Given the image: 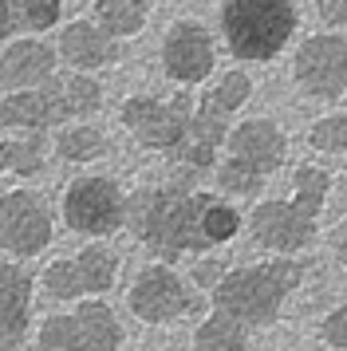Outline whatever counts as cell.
<instances>
[{"mask_svg": "<svg viewBox=\"0 0 347 351\" xmlns=\"http://www.w3.org/2000/svg\"><path fill=\"white\" fill-rule=\"evenodd\" d=\"M315 16L324 32H344L347 28V0H315Z\"/></svg>", "mask_w": 347, "mask_h": 351, "instance_id": "31", "label": "cell"}, {"mask_svg": "<svg viewBox=\"0 0 347 351\" xmlns=\"http://www.w3.org/2000/svg\"><path fill=\"white\" fill-rule=\"evenodd\" d=\"M91 20L115 40H130L150 20V0H95Z\"/></svg>", "mask_w": 347, "mask_h": 351, "instance_id": "17", "label": "cell"}, {"mask_svg": "<svg viewBox=\"0 0 347 351\" xmlns=\"http://www.w3.org/2000/svg\"><path fill=\"white\" fill-rule=\"evenodd\" d=\"M51 150L60 154L63 162H95L107 154V134L95 127V123H63L56 134H51Z\"/></svg>", "mask_w": 347, "mask_h": 351, "instance_id": "19", "label": "cell"}, {"mask_svg": "<svg viewBox=\"0 0 347 351\" xmlns=\"http://www.w3.org/2000/svg\"><path fill=\"white\" fill-rule=\"evenodd\" d=\"M331 256L347 269V217H339L335 229H331Z\"/></svg>", "mask_w": 347, "mask_h": 351, "instance_id": "34", "label": "cell"}, {"mask_svg": "<svg viewBox=\"0 0 347 351\" xmlns=\"http://www.w3.org/2000/svg\"><path fill=\"white\" fill-rule=\"evenodd\" d=\"M71 114L63 103V83L51 80L32 91H8L0 95V127L16 130V134H47L60 130Z\"/></svg>", "mask_w": 347, "mask_h": 351, "instance_id": "12", "label": "cell"}, {"mask_svg": "<svg viewBox=\"0 0 347 351\" xmlns=\"http://www.w3.org/2000/svg\"><path fill=\"white\" fill-rule=\"evenodd\" d=\"M209 95L217 99L229 114H237L252 99V75L245 71V67H229V71L213 83V91H209Z\"/></svg>", "mask_w": 347, "mask_h": 351, "instance_id": "28", "label": "cell"}, {"mask_svg": "<svg viewBox=\"0 0 347 351\" xmlns=\"http://www.w3.org/2000/svg\"><path fill=\"white\" fill-rule=\"evenodd\" d=\"M225 276H229L225 261H198L193 265V285H202V288H217Z\"/></svg>", "mask_w": 347, "mask_h": 351, "instance_id": "32", "label": "cell"}, {"mask_svg": "<svg viewBox=\"0 0 347 351\" xmlns=\"http://www.w3.org/2000/svg\"><path fill=\"white\" fill-rule=\"evenodd\" d=\"M56 51L67 67H75L79 75H91V71H103V67L119 64V40L107 36L95 20H67L60 28V40H56Z\"/></svg>", "mask_w": 347, "mask_h": 351, "instance_id": "15", "label": "cell"}, {"mask_svg": "<svg viewBox=\"0 0 347 351\" xmlns=\"http://www.w3.org/2000/svg\"><path fill=\"white\" fill-rule=\"evenodd\" d=\"M47 150H51V134H16V138H4L8 174H16V178H36L40 170H44Z\"/></svg>", "mask_w": 347, "mask_h": 351, "instance_id": "24", "label": "cell"}, {"mask_svg": "<svg viewBox=\"0 0 347 351\" xmlns=\"http://www.w3.org/2000/svg\"><path fill=\"white\" fill-rule=\"evenodd\" d=\"M252 241L276 256H296L315 241V217L296 209L288 197H265L249 209Z\"/></svg>", "mask_w": 347, "mask_h": 351, "instance_id": "11", "label": "cell"}, {"mask_svg": "<svg viewBox=\"0 0 347 351\" xmlns=\"http://www.w3.org/2000/svg\"><path fill=\"white\" fill-rule=\"evenodd\" d=\"M292 83L308 99L339 103L347 95V36L312 32L292 51Z\"/></svg>", "mask_w": 347, "mask_h": 351, "instance_id": "7", "label": "cell"}, {"mask_svg": "<svg viewBox=\"0 0 347 351\" xmlns=\"http://www.w3.org/2000/svg\"><path fill=\"white\" fill-rule=\"evenodd\" d=\"M16 28H20V20H16L12 0H0V44H12Z\"/></svg>", "mask_w": 347, "mask_h": 351, "instance_id": "33", "label": "cell"}, {"mask_svg": "<svg viewBox=\"0 0 347 351\" xmlns=\"http://www.w3.org/2000/svg\"><path fill=\"white\" fill-rule=\"evenodd\" d=\"M233 127H237V114H229L213 95H202L198 107H193V119H189L186 134L198 138V143H205V146H213V150H221V146L229 143V130Z\"/></svg>", "mask_w": 347, "mask_h": 351, "instance_id": "20", "label": "cell"}, {"mask_svg": "<svg viewBox=\"0 0 347 351\" xmlns=\"http://www.w3.org/2000/svg\"><path fill=\"white\" fill-rule=\"evenodd\" d=\"M328 193H331V174L315 162H300L292 170V206L304 209L308 217H320L324 206H328Z\"/></svg>", "mask_w": 347, "mask_h": 351, "instance_id": "21", "label": "cell"}, {"mask_svg": "<svg viewBox=\"0 0 347 351\" xmlns=\"http://www.w3.org/2000/svg\"><path fill=\"white\" fill-rule=\"evenodd\" d=\"M56 237V213L40 190L16 186L0 193V253L12 261L40 256Z\"/></svg>", "mask_w": 347, "mask_h": 351, "instance_id": "6", "label": "cell"}, {"mask_svg": "<svg viewBox=\"0 0 347 351\" xmlns=\"http://www.w3.org/2000/svg\"><path fill=\"white\" fill-rule=\"evenodd\" d=\"M213 178H217V190L221 197H261L268 186V178L261 174V170H252L249 162H241V158H225L217 162V170H213Z\"/></svg>", "mask_w": 347, "mask_h": 351, "instance_id": "23", "label": "cell"}, {"mask_svg": "<svg viewBox=\"0 0 347 351\" xmlns=\"http://www.w3.org/2000/svg\"><path fill=\"white\" fill-rule=\"evenodd\" d=\"M217 67V44H213V32L209 24L193 16L174 20L166 36H162V71L174 87H198L213 75Z\"/></svg>", "mask_w": 347, "mask_h": 351, "instance_id": "9", "label": "cell"}, {"mask_svg": "<svg viewBox=\"0 0 347 351\" xmlns=\"http://www.w3.org/2000/svg\"><path fill=\"white\" fill-rule=\"evenodd\" d=\"M304 280V261H261V265H241L229 269V276L213 288V308L233 316L245 328H265L280 316L284 300L292 296Z\"/></svg>", "mask_w": 347, "mask_h": 351, "instance_id": "3", "label": "cell"}, {"mask_svg": "<svg viewBox=\"0 0 347 351\" xmlns=\"http://www.w3.org/2000/svg\"><path fill=\"white\" fill-rule=\"evenodd\" d=\"M60 213L71 233L103 241L126 229V190L107 174H79L63 186Z\"/></svg>", "mask_w": 347, "mask_h": 351, "instance_id": "4", "label": "cell"}, {"mask_svg": "<svg viewBox=\"0 0 347 351\" xmlns=\"http://www.w3.org/2000/svg\"><path fill=\"white\" fill-rule=\"evenodd\" d=\"M56 64H60V51L47 40L24 36V40L4 44V51H0V87H4V95L51 83L56 80Z\"/></svg>", "mask_w": 347, "mask_h": 351, "instance_id": "14", "label": "cell"}, {"mask_svg": "<svg viewBox=\"0 0 347 351\" xmlns=\"http://www.w3.org/2000/svg\"><path fill=\"white\" fill-rule=\"evenodd\" d=\"M198 99L186 87H178V95H130L119 107V123H123L134 143L158 154H174L178 143L186 138L189 119H193Z\"/></svg>", "mask_w": 347, "mask_h": 351, "instance_id": "5", "label": "cell"}, {"mask_svg": "<svg viewBox=\"0 0 347 351\" xmlns=\"http://www.w3.org/2000/svg\"><path fill=\"white\" fill-rule=\"evenodd\" d=\"M16 20L28 32H51L63 20V0H12Z\"/></svg>", "mask_w": 347, "mask_h": 351, "instance_id": "27", "label": "cell"}, {"mask_svg": "<svg viewBox=\"0 0 347 351\" xmlns=\"http://www.w3.org/2000/svg\"><path fill=\"white\" fill-rule=\"evenodd\" d=\"M225 154L249 162L252 170H261L265 178H272L288 162V134H284V127L276 119L249 114V119H237V127L229 130Z\"/></svg>", "mask_w": 347, "mask_h": 351, "instance_id": "13", "label": "cell"}, {"mask_svg": "<svg viewBox=\"0 0 347 351\" xmlns=\"http://www.w3.org/2000/svg\"><path fill=\"white\" fill-rule=\"evenodd\" d=\"M130 312L142 324H170L189 312H198V296L189 292V285L170 269V265H150L139 272V280L126 292Z\"/></svg>", "mask_w": 347, "mask_h": 351, "instance_id": "10", "label": "cell"}, {"mask_svg": "<svg viewBox=\"0 0 347 351\" xmlns=\"http://www.w3.org/2000/svg\"><path fill=\"white\" fill-rule=\"evenodd\" d=\"M71 269H75V285L79 296H99L115 285V272H119V256L110 253L107 245H87L71 256Z\"/></svg>", "mask_w": 347, "mask_h": 351, "instance_id": "18", "label": "cell"}, {"mask_svg": "<svg viewBox=\"0 0 347 351\" xmlns=\"http://www.w3.org/2000/svg\"><path fill=\"white\" fill-rule=\"evenodd\" d=\"M126 229L158 261H174L229 245L241 229V213L229 197H213L186 182H158L126 193Z\"/></svg>", "mask_w": 347, "mask_h": 351, "instance_id": "1", "label": "cell"}, {"mask_svg": "<svg viewBox=\"0 0 347 351\" xmlns=\"http://www.w3.org/2000/svg\"><path fill=\"white\" fill-rule=\"evenodd\" d=\"M32 276L16 261H0V351H16L28 335Z\"/></svg>", "mask_w": 347, "mask_h": 351, "instance_id": "16", "label": "cell"}, {"mask_svg": "<svg viewBox=\"0 0 347 351\" xmlns=\"http://www.w3.org/2000/svg\"><path fill=\"white\" fill-rule=\"evenodd\" d=\"M308 146L320 154H347V111H328L308 123Z\"/></svg>", "mask_w": 347, "mask_h": 351, "instance_id": "26", "label": "cell"}, {"mask_svg": "<svg viewBox=\"0 0 347 351\" xmlns=\"http://www.w3.org/2000/svg\"><path fill=\"white\" fill-rule=\"evenodd\" d=\"M8 174V154H4V143H0V178Z\"/></svg>", "mask_w": 347, "mask_h": 351, "instance_id": "35", "label": "cell"}, {"mask_svg": "<svg viewBox=\"0 0 347 351\" xmlns=\"http://www.w3.org/2000/svg\"><path fill=\"white\" fill-rule=\"evenodd\" d=\"M36 343L40 351H115L123 328L103 300H83L71 316H47Z\"/></svg>", "mask_w": 347, "mask_h": 351, "instance_id": "8", "label": "cell"}, {"mask_svg": "<svg viewBox=\"0 0 347 351\" xmlns=\"http://www.w3.org/2000/svg\"><path fill=\"white\" fill-rule=\"evenodd\" d=\"M245 324H237L233 316H225L213 308V316H205V324L193 332V351H245Z\"/></svg>", "mask_w": 347, "mask_h": 351, "instance_id": "22", "label": "cell"}, {"mask_svg": "<svg viewBox=\"0 0 347 351\" xmlns=\"http://www.w3.org/2000/svg\"><path fill=\"white\" fill-rule=\"evenodd\" d=\"M63 83V103H67V114H71V123H87L91 114L103 111V99H107V91H103V83L95 80V75H67Z\"/></svg>", "mask_w": 347, "mask_h": 351, "instance_id": "25", "label": "cell"}, {"mask_svg": "<svg viewBox=\"0 0 347 351\" xmlns=\"http://www.w3.org/2000/svg\"><path fill=\"white\" fill-rule=\"evenodd\" d=\"M320 335H324V343L347 351V304L331 308L328 316H324V324H320Z\"/></svg>", "mask_w": 347, "mask_h": 351, "instance_id": "30", "label": "cell"}, {"mask_svg": "<svg viewBox=\"0 0 347 351\" xmlns=\"http://www.w3.org/2000/svg\"><path fill=\"white\" fill-rule=\"evenodd\" d=\"M44 285L56 300H79V285H75V269H71V256L67 261H51L44 272Z\"/></svg>", "mask_w": 347, "mask_h": 351, "instance_id": "29", "label": "cell"}, {"mask_svg": "<svg viewBox=\"0 0 347 351\" xmlns=\"http://www.w3.org/2000/svg\"><path fill=\"white\" fill-rule=\"evenodd\" d=\"M0 91H4V87H0Z\"/></svg>", "mask_w": 347, "mask_h": 351, "instance_id": "36", "label": "cell"}, {"mask_svg": "<svg viewBox=\"0 0 347 351\" xmlns=\"http://www.w3.org/2000/svg\"><path fill=\"white\" fill-rule=\"evenodd\" d=\"M217 28L237 64H268L296 40L300 12L296 0H221Z\"/></svg>", "mask_w": 347, "mask_h": 351, "instance_id": "2", "label": "cell"}]
</instances>
